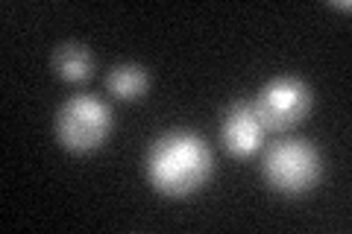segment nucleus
<instances>
[{
  "label": "nucleus",
  "mask_w": 352,
  "mask_h": 234,
  "mask_svg": "<svg viewBox=\"0 0 352 234\" xmlns=\"http://www.w3.org/2000/svg\"><path fill=\"white\" fill-rule=\"evenodd\" d=\"M53 62H56V73L68 82H82L91 76V53L80 44H62Z\"/></svg>",
  "instance_id": "obj_7"
},
{
  "label": "nucleus",
  "mask_w": 352,
  "mask_h": 234,
  "mask_svg": "<svg viewBox=\"0 0 352 234\" xmlns=\"http://www.w3.org/2000/svg\"><path fill=\"white\" fill-rule=\"evenodd\" d=\"M311 108V91L302 80L294 76H279L261 88L256 100V111L267 132H285L296 126Z\"/></svg>",
  "instance_id": "obj_4"
},
{
  "label": "nucleus",
  "mask_w": 352,
  "mask_h": 234,
  "mask_svg": "<svg viewBox=\"0 0 352 234\" xmlns=\"http://www.w3.org/2000/svg\"><path fill=\"white\" fill-rule=\"evenodd\" d=\"M261 173L273 191L285 196L305 194L320 179V152L302 138L273 141L270 150L264 152Z\"/></svg>",
  "instance_id": "obj_2"
},
{
  "label": "nucleus",
  "mask_w": 352,
  "mask_h": 234,
  "mask_svg": "<svg viewBox=\"0 0 352 234\" xmlns=\"http://www.w3.org/2000/svg\"><path fill=\"white\" fill-rule=\"evenodd\" d=\"M106 85L118 100H138L147 91L150 80H147L144 68H138V65H118V68L109 71Z\"/></svg>",
  "instance_id": "obj_6"
},
{
  "label": "nucleus",
  "mask_w": 352,
  "mask_h": 234,
  "mask_svg": "<svg viewBox=\"0 0 352 234\" xmlns=\"http://www.w3.org/2000/svg\"><path fill=\"white\" fill-rule=\"evenodd\" d=\"M220 135H223L226 150L232 152L235 159H250V155H256L264 147V135H267V129H264L258 111H256V103L238 100V103L229 106L226 115H223V129H220Z\"/></svg>",
  "instance_id": "obj_5"
},
{
  "label": "nucleus",
  "mask_w": 352,
  "mask_h": 234,
  "mask_svg": "<svg viewBox=\"0 0 352 234\" xmlns=\"http://www.w3.org/2000/svg\"><path fill=\"white\" fill-rule=\"evenodd\" d=\"M212 173V152L194 132H168L147 152V179L164 196H191Z\"/></svg>",
  "instance_id": "obj_1"
},
{
  "label": "nucleus",
  "mask_w": 352,
  "mask_h": 234,
  "mask_svg": "<svg viewBox=\"0 0 352 234\" xmlns=\"http://www.w3.org/2000/svg\"><path fill=\"white\" fill-rule=\"evenodd\" d=\"M112 132V108L103 100L76 94L59 108L56 135L71 152H94Z\"/></svg>",
  "instance_id": "obj_3"
}]
</instances>
